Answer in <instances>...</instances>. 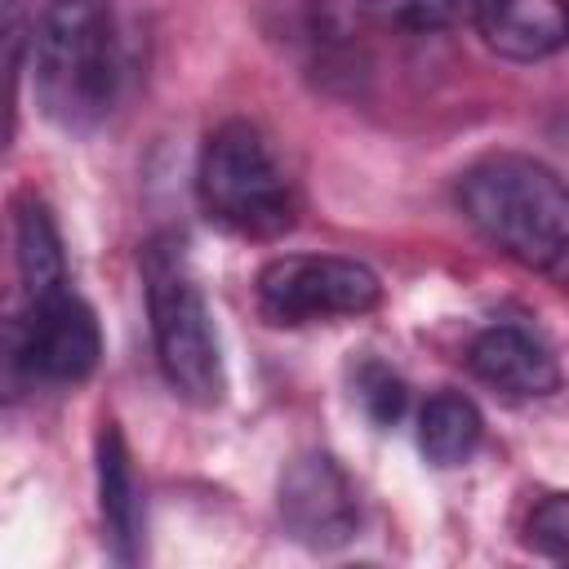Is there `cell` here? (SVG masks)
Listing matches in <instances>:
<instances>
[{"label": "cell", "mask_w": 569, "mask_h": 569, "mask_svg": "<svg viewBox=\"0 0 569 569\" xmlns=\"http://www.w3.org/2000/svg\"><path fill=\"white\" fill-rule=\"evenodd\" d=\"M462 218L511 262L569 289V187L533 156L493 151L458 173Z\"/></svg>", "instance_id": "1"}, {"label": "cell", "mask_w": 569, "mask_h": 569, "mask_svg": "<svg viewBox=\"0 0 569 569\" xmlns=\"http://www.w3.org/2000/svg\"><path fill=\"white\" fill-rule=\"evenodd\" d=\"M40 111L62 129H93L120 93V27L111 0H44L31 27Z\"/></svg>", "instance_id": "2"}, {"label": "cell", "mask_w": 569, "mask_h": 569, "mask_svg": "<svg viewBox=\"0 0 569 569\" xmlns=\"http://www.w3.org/2000/svg\"><path fill=\"white\" fill-rule=\"evenodd\" d=\"M196 196L209 222L244 240H276L298 218L293 182L262 129L249 120H222L204 138Z\"/></svg>", "instance_id": "3"}, {"label": "cell", "mask_w": 569, "mask_h": 569, "mask_svg": "<svg viewBox=\"0 0 569 569\" xmlns=\"http://www.w3.org/2000/svg\"><path fill=\"white\" fill-rule=\"evenodd\" d=\"M142 284H147V316H151V338H156V360L164 382L191 405H218L227 391L222 351H218L204 293L187 271L182 244L173 240L147 244Z\"/></svg>", "instance_id": "4"}, {"label": "cell", "mask_w": 569, "mask_h": 569, "mask_svg": "<svg viewBox=\"0 0 569 569\" xmlns=\"http://www.w3.org/2000/svg\"><path fill=\"white\" fill-rule=\"evenodd\" d=\"M382 298L378 276L338 253H284L258 271V311L267 325H329L373 311Z\"/></svg>", "instance_id": "5"}, {"label": "cell", "mask_w": 569, "mask_h": 569, "mask_svg": "<svg viewBox=\"0 0 569 569\" xmlns=\"http://www.w3.org/2000/svg\"><path fill=\"white\" fill-rule=\"evenodd\" d=\"M98 356H102L98 316L67 284L53 293L27 298L22 316H13L4 333V360L13 382L18 378L53 382V387L84 382L98 369Z\"/></svg>", "instance_id": "6"}, {"label": "cell", "mask_w": 569, "mask_h": 569, "mask_svg": "<svg viewBox=\"0 0 569 569\" xmlns=\"http://www.w3.org/2000/svg\"><path fill=\"white\" fill-rule=\"evenodd\" d=\"M284 533L311 551H333L360 529V498L333 453H298L280 476Z\"/></svg>", "instance_id": "7"}, {"label": "cell", "mask_w": 569, "mask_h": 569, "mask_svg": "<svg viewBox=\"0 0 569 569\" xmlns=\"http://www.w3.org/2000/svg\"><path fill=\"white\" fill-rule=\"evenodd\" d=\"M471 373L507 400H538L560 387L556 356L520 325H489L467 347Z\"/></svg>", "instance_id": "8"}, {"label": "cell", "mask_w": 569, "mask_h": 569, "mask_svg": "<svg viewBox=\"0 0 569 569\" xmlns=\"http://www.w3.org/2000/svg\"><path fill=\"white\" fill-rule=\"evenodd\" d=\"M485 44L516 62H538L569 40L565 0H467Z\"/></svg>", "instance_id": "9"}, {"label": "cell", "mask_w": 569, "mask_h": 569, "mask_svg": "<svg viewBox=\"0 0 569 569\" xmlns=\"http://www.w3.org/2000/svg\"><path fill=\"white\" fill-rule=\"evenodd\" d=\"M98 507H102V525L116 560L133 565L142 556V489L116 422H102L98 431Z\"/></svg>", "instance_id": "10"}, {"label": "cell", "mask_w": 569, "mask_h": 569, "mask_svg": "<svg viewBox=\"0 0 569 569\" xmlns=\"http://www.w3.org/2000/svg\"><path fill=\"white\" fill-rule=\"evenodd\" d=\"M13 244H18V276H22L27 298H40V293H53L67 284L58 222L36 196H22L13 209Z\"/></svg>", "instance_id": "11"}, {"label": "cell", "mask_w": 569, "mask_h": 569, "mask_svg": "<svg viewBox=\"0 0 569 569\" xmlns=\"http://www.w3.org/2000/svg\"><path fill=\"white\" fill-rule=\"evenodd\" d=\"M485 422L462 391H436L418 413V449L431 467H458L480 449Z\"/></svg>", "instance_id": "12"}, {"label": "cell", "mask_w": 569, "mask_h": 569, "mask_svg": "<svg viewBox=\"0 0 569 569\" xmlns=\"http://www.w3.org/2000/svg\"><path fill=\"white\" fill-rule=\"evenodd\" d=\"M467 0H365V13L400 27V31H440L458 22Z\"/></svg>", "instance_id": "13"}, {"label": "cell", "mask_w": 569, "mask_h": 569, "mask_svg": "<svg viewBox=\"0 0 569 569\" xmlns=\"http://www.w3.org/2000/svg\"><path fill=\"white\" fill-rule=\"evenodd\" d=\"M529 547L547 560L569 565V493H551L529 511Z\"/></svg>", "instance_id": "14"}, {"label": "cell", "mask_w": 569, "mask_h": 569, "mask_svg": "<svg viewBox=\"0 0 569 569\" xmlns=\"http://www.w3.org/2000/svg\"><path fill=\"white\" fill-rule=\"evenodd\" d=\"M356 391H360L365 413H369L378 427H391V422L405 413V382H400L387 365H365L360 378H356Z\"/></svg>", "instance_id": "15"}, {"label": "cell", "mask_w": 569, "mask_h": 569, "mask_svg": "<svg viewBox=\"0 0 569 569\" xmlns=\"http://www.w3.org/2000/svg\"><path fill=\"white\" fill-rule=\"evenodd\" d=\"M565 9H569V0H565Z\"/></svg>", "instance_id": "16"}]
</instances>
